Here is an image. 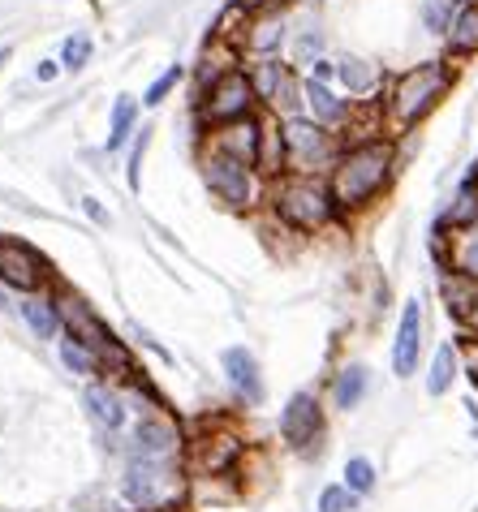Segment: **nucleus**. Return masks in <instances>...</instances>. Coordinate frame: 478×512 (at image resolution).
I'll list each match as a JSON object with an SVG mask.
<instances>
[{
	"mask_svg": "<svg viewBox=\"0 0 478 512\" xmlns=\"http://www.w3.org/2000/svg\"><path fill=\"white\" fill-rule=\"evenodd\" d=\"M285 74H289V65L276 61V56H263V61H255V69H250V82H255V91H259L263 104H272V95L280 91Z\"/></svg>",
	"mask_w": 478,
	"mask_h": 512,
	"instance_id": "nucleus-26",
	"label": "nucleus"
},
{
	"mask_svg": "<svg viewBox=\"0 0 478 512\" xmlns=\"http://www.w3.org/2000/svg\"><path fill=\"white\" fill-rule=\"evenodd\" d=\"M177 82H181V65H168V69H164V78H156V82H151V87H147V95H143V104H147V108H156V104H160V99H164L168 91H173V87H177Z\"/></svg>",
	"mask_w": 478,
	"mask_h": 512,
	"instance_id": "nucleus-35",
	"label": "nucleus"
},
{
	"mask_svg": "<svg viewBox=\"0 0 478 512\" xmlns=\"http://www.w3.org/2000/svg\"><path fill=\"white\" fill-rule=\"evenodd\" d=\"M5 61H9V48H5V44H0V65H5Z\"/></svg>",
	"mask_w": 478,
	"mask_h": 512,
	"instance_id": "nucleus-42",
	"label": "nucleus"
},
{
	"mask_svg": "<svg viewBox=\"0 0 478 512\" xmlns=\"http://www.w3.org/2000/svg\"><path fill=\"white\" fill-rule=\"evenodd\" d=\"M457 13H461L457 0H423V26H427L431 35H440V39H448V31H453V22H457Z\"/></svg>",
	"mask_w": 478,
	"mask_h": 512,
	"instance_id": "nucleus-28",
	"label": "nucleus"
},
{
	"mask_svg": "<svg viewBox=\"0 0 478 512\" xmlns=\"http://www.w3.org/2000/svg\"><path fill=\"white\" fill-rule=\"evenodd\" d=\"M466 323H470V332H478V297H474L470 310H466Z\"/></svg>",
	"mask_w": 478,
	"mask_h": 512,
	"instance_id": "nucleus-41",
	"label": "nucleus"
},
{
	"mask_svg": "<svg viewBox=\"0 0 478 512\" xmlns=\"http://www.w3.org/2000/svg\"><path fill=\"white\" fill-rule=\"evenodd\" d=\"M280 134H285V151H289V168H302L311 173L319 164H332L341 151H332V134L328 125H319L315 117H289L280 121Z\"/></svg>",
	"mask_w": 478,
	"mask_h": 512,
	"instance_id": "nucleus-6",
	"label": "nucleus"
},
{
	"mask_svg": "<svg viewBox=\"0 0 478 512\" xmlns=\"http://www.w3.org/2000/svg\"><path fill=\"white\" fill-rule=\"evenodd\" d=\"M91 35H69L65 39V48H61V65L65 69H82V65H87L91 61Z\"/></svg>",
	"mask_w": 478,
	"mask_h": 512,
	"instance_id": "nucleus-31",
	"label": "nucleus"
},
{
	"mask_svg": "<svg viewBox=\"0 0 478 512\" xmlns=\"http://www.w3.org/2000/svg\"><path fill=\"white\" fill-rule=\"evenodd\" d=\"M358 504V495L345 487V482H336V487H323L319 491V512H349Z\"/></svg>",
	"mask_w": 478,
	"mask_h": 512,
	"instance_id": "nucleus-32",
	"label": "nucleus"
},
{
	"mask_svg": "<svg viewBox=\"0 0 478 512\" xmlns=\"http://www.w3.org/2000/svg\"><path fill=\"white\" fill-rule=\"evenodd\" d=\"M82 207H87V216H91L95 224H108V211H104L100 203H95V198H82Z\"/></svg>",
	"mask_w": 478,
	"mask_h": 512,
	"instance_id": "nucleus-39",
	"label": "nucleus"
},
{
	"mask_svg": "<svg viewBox=\"0 0 478 512\" xmlns=\"http://www.w3.org/2000/svg\"><path fill=\"white\" fill-rule=\"evenodd\" d=\"M336 82L349 91V95H375L384 74H379L375 61H362V56H341L336 61Z\"/></svg>",
	"mask_w": 478,
	"mask_h": 512,
	"instance_id": "nucleus-17",
	"label": "nucleus"
},
{
	"mask_svg": "<svg viewBox=\"0 0 478 512\" xmlns=\"http://www.w3.org/2000/svg\"><path fill=\"white\" fill-rule=\"evenodd\" d=\"M164 487H168V474H164V465H160V461L134 457L130 465H125V478H121L125 504H134V508H160Z\"/></svg>",
	"mask_w": 478,
	"mask_h": 512,
	"instance_id": "nucleus-11",
	"label": "nucleus"
},
{
	"mask_svg": "<svg viewBox=\"0 0 478 512\" xmlns=\"http://www.w3.org/2000/svg\"><path fill=\"white\" fill-rule=\"evenodd\" d=\"M453 78H457L453 61H423V65L405 69L388 91V121L397 125V130H414V125L427 121L431 112L440 108V99L453 91Z\"/></svg>",
	"mask_w": 478,
	"mask_h": 512,
	"instance_id": "nucleus-2",
	"label": "nucleus"
},
{
	"mask_svg": "<svg viewBox=\"0 0 478 512\" xmlns=\"http://www.w3.org/2000/svg\"><path fill=\"white\" fill-rule=\"evenodd\" d=\"M311 78H315V82H332V78H336V61H328V56H319V61L311 65Z\"/></svg>",
	"mask_w": 478,
	"mask_h": 512,
	"instance_id": "nucleus-37",
	"label": "nucleus"
},
{
	"mask_svg": "<svg viewBox=\"0 0 478 512\" xmlns=\"http://www.w3.org/2000/svg\"><path fill=\"white\" fill-rule=\"evenodd\" d=\"M474 237H478V224H474Z\"/></svg>",
	"mask_w": 478,
	"mask_h": 512,
	"instance_id": "nucleus-45",
	"label": "nucleus"
},
{
	"mask_svg": "<svg viewBox=\"0 0 478 512\" xmlns=\"http://www.w3.org/2000/svg\"><path fill=\"white\" fill-rule=\"evenodd\" d=\"M453 267H457V272L466 276V280L478 284V237H474V241H461L457 254H453Z\"/></svg>",
	"mask_w": 478,
	"mask_h": 512,
	"instance_id": "nucleus-34",
	"label": "nucleus"
},
{
	"mask_svg": "<svg viewBox=\"0 0 478 512\" xmlns=\"http://www.w3.org/2000/svg\"><path fill=\"white\" fill-rule=\"evenodd\" d=\"M345 487L354 495H371L375 491V465L367 457H349L345 461Z\"/></svg>",
	"mask_w": 478,
	"mask_h": 512,
	"instance_id": "nucleus-29",
	"label": "nucleus"
},
{
	"mask_svg": "<svg viewBox=\"0 0 478 512\" xmlns=\"http://www.w3.org/2000/svg\"><path fill=\"white\" fill-rule=\"evenodd\" d=\"M255 104H259V91L250 82L246 69H229L224 78H216L212 87L199 95V117L203 125H233V121H246L255 117Z\"/></svg>",
	"mask_w": 478,
	"mask_h": 512,
	"instance_id": "nucleus-5",
	"label": "nucleus"
},
{
	"mask_svg": "<svg viewBox=\"0 0 478 512\" xmlns=\"http://www.w3.org/2000/svg\"><path fill=\"white\" fill-rule=\"evenodd\" d=\"M418 353H423V302L410 297V302L401 306L397 340H392V375L410 379L418 371Z\"/></svg>",
	"mask_w": 478,
	"mask_h": 512,
	"instance_id": "nucleus-8",
	"label": "nucleus"
},
{
	"mask_svg": "<svg viewBox=\"0 0 478 512\" xmlns=\"http://www.w3.org/2000/svg\"><path fill=\"white\" fill-rule=\"evenodd\" d=\"M306 112H311L319 125H341V121L349 117V104L332 91V82L306 78Z\"/></svg>",
	"mask_w": 478,
	"mask_h": 512,
	"instance_id": "nucleus-16",
	"label": "nucleus"
},
{
	"mask_svg": "<svg viewBox=\"0 0 478 512\" xmlns=\"http://www.w3.org/2000/svg\"><path fill=\"white\" fill-rule=\"evenodd\" d=\"M280 44H285V18L276 9H263V13H250L246 18V31H242V48L263 61V56H276Z\"/></svg>",
	"mask_w": 478,
	"mask_h": 512,
	"instance_id": "nucleus-14",
	"label": "nucleus"
},
{
	"mask_svg": "<svg viewBox=\"0 0 478 512\" xmlns=\"http://www.w3.org/2000/svg\"><path fill=\"white\" fill-rule=\"evenodd\" d=\"M177 452H181V426L168 418V414H151V418L138 422V431H134V457L168 465Z\"/></svg>",
	"mask_w": 478,
	"mask_h": 512,
	"instance_id": "nucleus-9",
	"label": "nucleus"
},
{
	"mask_svg": "<svg viewBox=\"0 0 478 512\" xmlns=\"http://www.w3.org/2000/svg\"><path fill=\"white\" fill-rule=\"evenodd\" d=\"M87 409H91V418L100 422L104 431H121L125 426V401L112 388H104V383L87 388Z\"/></svg>",
	"mask_w": 478,
	"mask_h": 512,
	"instance_id": "nucleus-21",
	"label": "nucleus"
},
{
	"mask_svg": "<svg viewBox=\"0 0 478 512\" xmlns=\"http://www.w3.org/2000/svg\"><path fill=\"white\" fill-rule=\"evenodd\" d=\"M199 168H203L207 190H212L224 207H233V211L259 207V177H255V168H250V164L233 160V155H224L216 147H207Z\"/></svg>",
	"mask_w": 478,
	"mask_h": 512,
	"instance_id": "nucleus-4",
	"label": "nucleus"
},
{
	"mask_svg": "<svg viewBox=\"0 0 478 512\" xmlns=\"http://www.w3.org/2000/svg\"><path fill=\"white\" fill-rule=\"evenodd\" d=\"M392 168H397V147L388 138H362L336 155L328 168V190L341 211L371 207L379 194L388 190Z\"/></svg>",
	"mask_w": 478,
	"mask_h": 512,
	"instance_id": "nucleus-1",
	"label": "nucleus"
},
{
	"mask_svg": "<svg viewBox=\"0 0 478 512\" xmlns=\"http://www.w3.org/2000/svg\"><path fill=\"white\" fill-rule=\"evenodd\" d=\"M134 117H138V104L130 95H121L117 104H112V130H108V151H121L125 138L134 134Z\"/></svg>",
	"mask_w": 478,
	"mask_h": 512,
	"instance_id": "nucleus-27",
	"label": "nucleus"
},
{
	"mask_svg": "<svg viewBox=\"0 0 478 512\" xmlns=\"http://www.w3.org/2000/svg\"><path fill=\"white\" fill-rule=\"evenodd\" d=\"M220 362H224V375H229V388L242 396L246 405H259L263 401V375H259L255 353L242 349V345H233V349L220 353Z\"/></svg>",
	"mask_w": 478,
	"mask_h": 512,
	"instance_id": "nucleus-13",
	"label": "nucleus"
},
{
	"mask_svg": "<svg viewBox=\"0 0 478 512\" xmlns=\"http://www.w3.org/2000/svg\"><path fill=\"white\" fill-rule=\"evenodd\" d=\"M457 5H461V9H466V5H478V0H457Z\"/></svg>",
	"mask_w": 478,
	"mask_h": 512,
	"instance_id": "nucleus-43",
	"label": "nucleus"
},
{
	"mask_svg": "<svg viewBox=\"0 0 478 512\" xmlns=\"http://www.w3.org/2000/svg\"><path fill=\"white\" fill-rule=\"evenodd\" d=\"M194 461H199L203 474H229V469L242 461V439H237L233 431L203 439L199 452H194Z\"/></svg>",
	"mask_w": 478,
	"mask_h": 512,
	"instance_id": "nucleus-15",
	"label": "nucleus"
},
{
	"mask_svg": "<svg viewBox=\"0 0 478 512\" xmlns=\"http://www.w3.org/2000/svg\"><path fill=\"white\" fill-rule=\"evenodd\" d=\"M272 211H276V220L293 233H323L336 216H341L328 181H319L311 173L280 177V186L272 190Z\"/></svg>",
	"mask_w": 478,
	"mask_h": 512,
	"instance_id": "nucleus-3",
	"label": "nucleus"
},
{
	"mask_svg": "<svg viewBox=\"0 0 478 512\" xmlns=\"http://www.w3.org/2000/svg\"><path fill=\"white\" fill-rule=\"evenodd\" d=\"M0 284L18 293H35L44 284V259L26 241H0Z\"/></svg>",
	"mask_w": 478,
	"mask_h": 512,
	"instance_id": "nucleus-10",
	"label": "nucleus"
},
{
	"mask_svg": "<svg viewBox=\"0 0 478 512\" xmlns=\"http://www.w3.org/2000/svg\"><path fill=\"white\" fill-rule=\"evenodd\" d=\"M293 56H298V65L311 69L319 56H323V31L319 26H306V31L298 35V44H293Z\"/></svg>",
	"mask_w": 478,
	"mask_h": 512,
	"instance_id": "nucleus-30",
	"label": "nucleus"
},
{
	"mask_svg": "<svg viewBox=\"0 0 478 512\" xmlns=\"http://www.w3.org/2000/svg\"><path fill=\"white\" fill-rule=\"evenodd\" d=\"M22 319L31 323L39 340H61V306H56V297H26Z\"/></svg>",
	"mask_w": 478,
	"mask_h": 512,
	"instance_id": "nucleus-19",
	"label": "nucleus"
},
{
	"mask_svg": "<svg viewBox=\"0 0 478 512\" xmlns=\"http://www.w3.org/2000/svg\"><path fill=\"white\" fill-rule=\"evenodd\" d=\"M478 224V173H470L466 181H461V190L453 198V207L444 211L440 229H453V233H474Z\"/></svg>",
	"mask_w": 478,
	"mask_h": 512,
	"instance_id": "nucleus-18",
	"label": "nucleus"
},
{
	"mask_svg": "<svg viewBox=\"0 0 478 512\" xmlns=\"http://www.w3.org/2000/svg\"><path fill=\"white\" fill-rule=\"evenodd\" d=\"M151 142V130H138L134 134V147H130V160H125V177H130V190H138V181H143V151Z\"/></svg>",
	"mask_w": 478,
	"mask_h": 512,
	"instance_id": "nucleus-33",
	"label": "nucleus"
},
{
	"mask_svg": "<svg viewBox=\"0 0 478 512\" xmlns=\"http://www.w3.org/2000/svg\"><path fill=\"white\" fill-rule=\"evenodd\" d=\"M367 388H371L367 366H345V371L332 379V405L336 409H358L362 396H367Z\"/></svg>",
	"mask_w": 478,
	"mask_h": 512,
	"instance_id": "nucleus-22",
	"label": "nucleus"
},
{
	"mask_svg": "<svg viewBox=\"0 0 478 512\" xmlns=\"http://www.w3.org/2000/svg\"><path fill=\"white\" fill-rule=\"evenodd\" d=\"M453 379H457V345H440L431 358V371H427V392L444 396L453 388Z\"/></svg>",
	"mask_w": 478,
	"mask_h": 512,
	"instance_id": "nucleus-25",
	"label": "nucleus"
},
{
	"mask_svg": "<svg viewBox=\"0 0 478 512\" xmlns=\"http://www.w3.org/2000/svg\"><path fill=\"white\" fill-rule=\"evenodd\" d=\"M280 435H285L289 448H311L315 439L323 435V409L315 401V392H293L285 414H280Z\"/></svg>",
	"mask_w": 478,
	"mask_h": 512,
	"instance_id": "nucleus-7",
	"label": "nucleus"
},
{
	"mask_svg": "<svg viewBox=\"0 0 478 512\" xmlns=\"http://www.w3.org/2000/svg\"><path fill=\"white\" fill-rule=\"evenodd\" d=\"M0 302H5V289H0Z\"/></svg>",
	"mask_w": 478,
	"mask_h": 512,
	"instance_id": "nucleus-44",
	"label": "nucleus"
},
{
	"mask_svg": "<svg viewBox=\"0 0 478 512\" xmlns=\"http://www.w3.org/2000/svg\"><path fill=\"white\" fill-rule=\"evenodd\" d=\"M259 173L267 177H285L289 168V151H285V134H280V121H267L263 125V147H259Z\"/></svg>",
	"mask_w": 478,
	"mask_h": 512,
	"instance_id": "nucleus-23",
	"label": "nucleus"
},
{
	"mask_svg": "<svg viewBox=\"0 0 478 512\" xmlns=\"http://www.w3.org/2000/svg\"><path fill=\"white\" fill-rule=\"evenodd\" d=\"M56 349H61V362H65L74 375H95V371H100V353H95L82 336L61 332V345H56Z\"/></svg>",
	"mask_w": 478,
	"mask_h": 512,
	"instance_id": "nucleus-24",
	"label": "nucleus"
},
{
	"mask_svg": "<svg viewBox=\"0 0 478 512\" xmlns=\"http://www.w3.org/2000/svg\"><path fill=\"white\" fill-rule=\"evenodd\" d=\"M280 0H237V9H246V13H263V9H276Z\"/></svg>",
	"mask_w": 478,
	"mask_h": 512,
	"instance_id": "nucleus-38",
	"label": "nucleus"
},
{
	"mask_svg": "<svg viewBox=\"0 0 478 512\" xmlns=\"http://www.w3.org/2000/svg\"><path fill=\"white\" fill-rule=\"evenodd\" d=\"M56 69H61V65H56V61H39V69H35V78H39V82H52V78H56Z\"/></svg>",
	"mask_w": 478,
	"mask_h": 512,
	"instance_id": "nucleus-40",
	"label": "nucleus"
},
{
	"mask_svg": "<svg viewBox=\"0 0 478 512\" xmlns=\"http://www.w3.org/2000/svg\"><path fill=\"white\" fill-rule=\"evenodd\" d=\"M263 117H246V121H233V125H220L216 138H212V147L224 151V155H233V160H242L255 168L259 164V147H263Z\"/></svg>",
	"mask_w": 478,
	"mask_h": 512,
	"instance_id": "nucleus-12",
	"label": "nucleus"
},
{
	"mask_svg": "<svg viewBox=\"0 0 478 512\" xmlns=\"http://www.w3.org/2000/svg\"><path fill=\"white\" fill-rule=\"evenodd\" d=\"M448 56H453V61L478 56V5H466L457 13L453 31H448Z\"/></svg>",
	"mask_w": 478,
	"mask_h": 512,
	"instance_id": "nucleus-20",
	"label": "nucleus"
},
{
	"mask_svg": "<svg viewBox=\"0 0 478 512\" xmlns=\"http://www.w3.org/2000/svg\"><path fill=\"white\" fill-rule=\"evenodd\" d=\"M461 358H466L470 379L478 383V336H466V340H461Z\"/></svg>",
	"mask_w": 478,
	"mask_h": 512,
	"instance_id": "nucleus-36",
	"label": "nucleus"
}]
</instances>
